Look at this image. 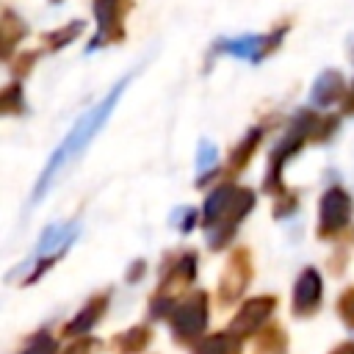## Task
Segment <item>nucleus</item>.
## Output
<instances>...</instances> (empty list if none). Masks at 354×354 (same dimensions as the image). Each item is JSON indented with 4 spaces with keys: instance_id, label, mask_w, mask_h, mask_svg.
<instances>
[{
    "instance_id": "18",
    "label": "nucleus",
    "mask_w": 354,
    "mask_h": 354,
    "mask_svg": "<svg viewBox=\"0 0 354 354\" xmlns=\"http://www.w3.org/2000/svg\"><path fill=\"white\" fill-rule=\"evenodd\" d=\"M0 108H3L6 113H14V111H22V108H25V105H22V94H19V86H8V88L3 91Z\"/></svg>"
},
{
    "instance_id": "20",
    "label": "nucleus",
    "mask_w": 354,
    "mask_h": 354,
    "mask_svg": "<svg viewBox=\"0 0 354 354\" xmlns=\"http://www.w3.org/2000/svg\"><path fill=\"white\" fill-rule=\"evenodd\" d=\"M340 313H343V318H346L348 324H354V290H348V293L343 296V301H340Z\"/></svg>"
},
{
    "instance_id": "7",
    "label": "nucleus",
    "mask_w": 354,
    "mask_h": 354,
    "mask_svg": "<svg viewBox=\"0 0 354 354\" xmlns=\"http://www.w3.org/2000/svg\"><path fill=\"white\" fill-rule=\"evenodd\" d=\"M343 94H346V80H343V75L326 69V72H321L318 80L313 83V88H310V102L318 105V108H326V105L337 102Z\"/></svg>"
},
{
    "instance_id": "13",
    "label": "nucleus",
    "mask_w": 354,
    "mask_h": 354,
    "mask_svg": "<svg viewBox=\"0 0 354 354\" xmlns=\"http://www.w3.org/2000/svg\"><path fill=\"white\" fill-rule=\"evenodd\" d=\"M80 30H83V22H80V19H75V22L69 25V28L64 25V28H58V30L47 33V36H44V44H47L50 50H58V47L69 44V41H72V39H75V36H77Z\"/></svg>"
},
{
    "instance_id": "8",
    "label": "nucleus",
    "mask_w": 354,
    "mask_h": 354,
    "mask_svg": "<svg viewBox=\"0 0 354 354\" xmlns=\"http://www.w3.org/2000/svg\"><path fill=\"white\" fill-rule=\"evenodd\" d=\"M271 307H274V299H252V301H246L243 304V310L238 313V318H235V324H232V332H254L266 318H268V313H271Z\"/></svg>"
},
{
    "instance_id": "16",
    "label": "nucleus",
    "mask_w": 354,
    "mask_h": 354,
    "mask_svg": "<svg viewBox=\"0 0 354 354\" xmlns=\"http://www.w3.org/2000/svg\"><path fill=\"white\" fill-rule=\"evenodd\" d=\"M149 340V332L147 329H130V332H124L122 337H116V343H119V351L122 354H130V351H138V348H144V343Z\"/></svg>"
},
{
    "instance_id": "4",
    "label": "nucleus",
    "mask_w": 354,
    "mask_h": 354,
    "mask_svg": "<svg viewBox=\"0 0 354 354\" xmlns=\"http://www.w3.org/2000/svg\"><path fill=\"white\" fill-rule=\"evenodd\" d=\"M282 33H285V28H279V30L271 33V36H254V33H249V36H238V39H224V41H218L216 50L257 64V61L268 53V47H274V44L282 39Z\"/></svg>"
},
{
    "instance_id": "1",
    "label": "nucleus",
    "mask_w": 354,
    "mask_h": 354,
    "mask_svg": "<svg viewBox=\"0 0 354 354\" xmlns=\"http://www.w3.org/2000/svg\"><path fill=\"white\" fill-rule=\"evenodd\" d=\"M130 83V75H124L91 111H86L77 122H75V127L66 133V138L58 144V149L53 152V158L47 160V166L41 169V177H39V183H36V188H33V202H39L41 199V194L50 188V183L55 180V174L72 160V158H77L86 147H88V141L97 136V130L105 124V119L113 113V108H116V102H119V97H122V91H124V86Z\"/></svg>"
},
{
    "instance_id": "23",
    "label": "nucleus",
    "mask_w": 354,
    "mask_h": 354,
    "mask_svg": "<svg viewBox=\"0 0 354 354\" xmlns=\"http://www.w3.org/2000/svg\"><path fill=\"white\" fill-rule=\"evenodd\" d=\"M337 354H354V346H343Z\"/></svg>"
},
{
    "instance_id": "15",
    "label": "nucleus",
    "mask_w": 354,
    "mask_h": 354,
    "mask_svg": "<svg viewBox=\"0 0 354 354\" xmlns=\"http://www.w3.org/2000/svg\"><path fill=\"white\" fill-rule=\"evenodd\" d=\"M216 163H218V149L213 147V141L202 138L199 141V149H196V169H199V174H207Z\"/></svg>"
},
{
    "instance_id": "3",
    "label": "nucleus",
    "mask_w": 354,
    "mask_h": 354,
    "mask_svg": "<svg viewBox=\"0 0 354 354\" xmlns=\"http://www.w3.org/2000/svg\"><path fill=\"white\" fill-rule=\"evenodd\" d=\"M133 0H94V14H97V36L91 39L88 50L100 47L102 41H119L122 39V19Z\"/></svg>"
},
{
    "instance_id": "19",
    "label": "nucleus",
    "mask_w": 354,
    "mask_h": 354,
    "mask_svg": "<svg viewBox=\"0 0 354 354\" xmlns=\"http://www.w3.org/2000/svg\"><path fill=\"white\" fill-rule=\"evenodd\" d=\"M53 348H55V346H53V340H50V337H39V340H36V343H30L22 354H53Z\"/></svg>"
},
{
    "instance_id": "12",
    "label": "nucleus",
    "mask_w": 354,
    "mask_h": 354,
    "mask_svg": "<svg viewBox=\"0 0 354 354\" xmlns=\"http://www.w3.org/2000/svg\"><path fill=\"white\" fill-rule=\"evenodd\" d=\"M25 30H28V28H25V25L11 14V11H6V14H3V55H6V58L11 55L14 41L25 36Z\"/></svg>"
},
{
    "instance_id": "2",
    "label": "nucleus",
    "mask_w": 354,
    "mask_h": 354,
    "mask_svg": "<svg viewBox=\"0 0 354 354\" xmlns=\"http://www.w3.org/2000/svg\"><path fill=\"white\" fill-rule=\"evenodd\" d=\"M252 205H254V196L246 188H238L232 183H224L221 188H216L207 196L202 210V221L210 230V246H221L232 235L235 224L252 210Z\"/></svg>"
},
{
    "instance_id": "14",
    "label": "nucleus",
    "mask_w": 354,
    "mask_h": 354,
    "mask_svg": "<svg viewBox=\"0 0 354 354\" xmlns=\"http://www.w3.org/2000/svg\"><path fill=\"white\" fill-rule=\"evenodd\" d=\"M199 354H238V340L230 335H216L207 343H202Z\"/></svg>"
},
{
    "instance_id": "5",
    "label": "nucleus",
    "mask_w": 354,
    "mask_h": 354,
    "mask_svg": "<svg viewBox=\"0 0 354 354\" xmlns=\"http://www.w3.org/2000/svg\"><path fill=\"white\" fill-rule=\"evenodd\" d=\"M351 218V199L340 188H329L321 199V235L337 232Z\"/></svg>"
},
{
    "instance_id": "22",
    "label": "nucleus",
    "mask_w": 354,
    "mask_h": 354,
    "mask_svg": "<svg viewBox=\"0 0 354 354\" xmlns=\"http://www.w3.org/2000/svg\"><path fill=\"white\" fill-rule=\"evenodd\" d=\"M343 108H346V113H354V88L348 91V97H346V102H343Z\"/></svg>"
},
{
    "instance_id": "6",
    "label": "nucleus",
    "mask_w": 354,
    "mask_h": 354,
    "mask_svg": "<svg viewBox=\"0 0 354 354\" xmlns=\"http://www.w3.org/2000/svg\"><path fill=\"white\" fill-rule=\"evenodd\" d=\"M171 326L183 337H194L196 332H202V326H205V296L199 293V296H191L188 301H183L171 315Z\"/></svg>"
},
{
    "instance_id": "11",
    "label": "nucleus",
    "mask_w": 354,
    "mask_h": 354,
    "mask_svg": "<svg viewBox=\"0 0 354 354\" xmlns=\"http://www.w3.org/2000/svg\"><path fill=\"white\" fill-rule=\"evenodd\" d=\"M246 285V271H243V257L238 254L232 263H230V274L221 279V290H224V296H227V301L230 299H235L238 293H241V288Z\"/></svg>"
},
{
    "instance_id": "9",
    "label": "nucleus",
    "mask_w": 354,
    "mask_h": 354,
    "mask_svg": "<svg viewBox=\"0 0 354 354\" xmlns=\"http://www.w3.org/2000/svg\"><path fill=\"white\" fill-rule=\"evenodd\" d=\"M318 299H321V279H318V274L313 268H307L296 282L293 307H296V313H310V310H315Z\"/></svg>"
},
{
    "instance_id": "21",
    "label": "nucleus",
    "mask_w": 354,
    "mask_h": 354,
    "mask_svg": "<svg viewBox=\"0 0 354 354\" xmlns=\"http://www.w3.org/2000/svg\"><path fill=\"white\" fill-rule=\"evenodd\" d=\"M88 351H91V343H86V340L72 343V346L66 348V354H88Z\"/></svg>"
},
{
    "instance_id": "17",
    "label": "nucleus",
    "mask_w": 354,
    "mask_h": 354,
    "mask_svg": "<svg viewBox=\"0 0 354 354\" xmlns=\"http://www.w3.org/2000/svg\"><path fill=\"white\" fill-rule=\"evenodd\" d=\"M257 138H260V130H257V127H254V130H249L246 141H241V147H238V149H235V155H232V169H241V166L249 160V152L254 149Z\"/></svg>"
},
{
    "instance_id": "10",
    "label": "nucleus",
    "mask_w": 354,
    "mask_h": 354,
    "mask_svg": "<svg viewBox=\"0 0 354 354\" xmlns=\"http://www.w3.org/2000/svg\"><path fill=\"white\" fill-rule=\"evenodd\" d=\"M102 313H105V296H97V299H91L88 307H83V313L66 326V332H69V335H80V332L91 329Z\"/></svg>"
}]
</instances>
